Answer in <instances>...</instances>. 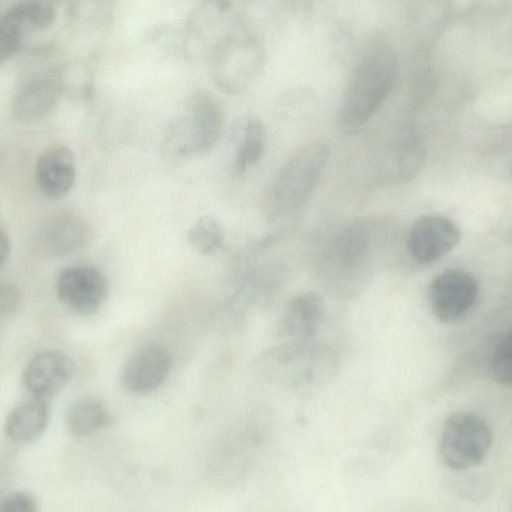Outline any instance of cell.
Returning a JSON list of instances; mask_svg holds the SVG:
<instances>
[{"label": "cell", "mask_w": 512, "mask_h": 512, "mask_svg": "<svg viewBox=\"0 0 512 512\" xmlns=\"http://www.w3.org/2000/svg\"><path fill=\"white\" fill-rule=\"evenodd\" d=\"M223 124L220 101L206 90H194L187 96L181 113L170 123L164 148L178 157L203 154L218 141Z\"/></svg>", "instance_id": "3957f363"}, {"label": "cell", "mask_w": 512, "mask_h": 512, "mask_svg": "<svg viewBox=\"0 0 512 512\" xmlns=\"http://www.w3.org/2000/svg\"><path fill=\"white\" fill-rule=\"evenodd\" d=\"M49 417L47 401L36 397L23 400L7 415L5 435L16 445H30L44 434Z\"/></svg>", "instance_id": "2e32d148"}, {"label": "cell", "mask_w": 512, "mask_h": 512, "mask_svg": "<svg viewBox=\"0 0 512 512\" xmlns=\"http://www.w3.org/2000/svg\"><path fill=\"white\" fill-rule=\"evenodd\" d=\"M10 252V240L7 233L0 227V267L5 263Z\"/></svg>", "instance_id": "f1b7e54d"}, {"label": "cell", "mask_w": 512, "mask_h": 512, "mask_svg": "<svg viewBox=\"0 0 512 512\" xmlns=\"http://www.w3.org/2000/svg\"><path fill=\"white\" fill-rule=\"evenodd\" d=\"M58 98V88L47 80L27 84L15 98L13 112L17 119L32 121L50 112Z\"/></svg>", "instance_id": "d6986e66"}, {"label": "cell", "mask_w": 512, "mask_h": 512, "mask_svg": "<svg viewBox=\"0 0 512 512\" xmlns=\"http://www.w3.org/2000/svg\"><path fill=\"white\" fill-rule=\"evenodd\" d=\"M461 239V230L451 219L438 214L418 218L411 226L406 248L420 264H430L452 251Z\"/></svg>", "instance_id": "9c48e42d"}, {"label": "cell", "mask_w": 512, "mask_h": 512, "mask_svg": "<svg viewBox=\"0 0 512 512\" xmlns=\"http://www.w3.org/2000/svg\"><path fill=\"white\" fill-rule=\"evenodd\" d=\"M491 444L492 432L482 417L469 412H456L444 423L439 453L447 467L463 471L479 465Z\"/></svg>", "instance_id": "8992f818"}, {"label": "cell", "mask_w": 512, "mask_h": 512, "mask_svg": "<svg viewBox=\"0 0 512 512\" xmlns=\"http://www.w3.org/2000/svg\"><path fill=\"white\" fill-rule=\"evenodd\" d=\"M399 69L395 48L383 41L364 49L351 72L341 106V122L349 129L365 124L391 92Z\"/></svg>", "instance_id": "6da1fadb"}, {"label": "cell", "mask_w": 512, "mask_h": 512, "mask_svg": "<svg viewBox=\"0 0 512 512\" xmlns=\"http://www.w3.org/2000/svg\"><path fill=\"white\" fill-rule=\"evenodd\" d=\"M74 364L59 350H43L28 362L23 383L33 397L48 401L57 396L70 381Z\"/></svg>", "instance_id": "8fae6325"}, {"label": "cell", "mask_w": 512, "mask_h": 512, "mask_svg": "<svg viewBox=\"0 0 512 512\" xmlns=\"http://www.w3.org/2000/svg\"><path fill=\"white\" fill-rule=\"evenodd\" d=\"M191 245L203 255H213L225 245V232L221 223L213 216H202L188 229Z\"/></svg>", "instance_id": "7402d4cb"}, {"label": "cell", "mask_w": 512, "mask_h": 512, "mask_svg": "<svg viewBox=\"0 0 512 512\" xmlns=\"http://www.w3.org/2000/svg\"><path fill=\"white\" fill-rule=\"evenodd\" d=\"M288 277L285 266L278 263L264 265L251 278V296L259 303L271 301L284 288Z\"/></svg>", "instance_id": "603a6c76"}, {"label": "cell", "mask_w": 512, "mask_h": 512, "mask_svg": "<svg viewBox=\"0 0 512 512\" xmlns=\"http://www.w3.org/2000/svg\"><path fill=\"white\" fill-rule=\"evenodd\" d=\"M243 25L245 21L232 2H203L187 18L185 49H196L207 57L219 41Z\"/></svg>", "instance_id": "52a82bcc"}, {"label": "cell", "mask_w": 512, "mask_h": 512, "mask_svg": "<svg viewBox=\"0 0 512 512\" xmlns=\"http://www.w3.org/2000/svg\"><path fill=\"white\" fill-rule=\"evenodd\" d=\"M265 46L245 24L219 41L206 57L214 84L225 93L247 89L262 71Z\"/></svg>", "instance_id": "277c9868"}, {"label": "cell", "mask_w": 512, "mask_h": 512, "mask_svg": "<svg viewBox=\"0 0 512 512\" xmlns=\"http://www.w3.org/2000/svg\"><path fill=\"white\" fill-rule=\"evenodd\" d=\"M478 290V282L469 272L459 268L444 270L429 286L431 311L443 323L455 322L474 306Z\"/></svg>", "instance_id": "ba28073f"}, {"label": "cell", "mask_w": 512, "mask_h": 512, "mask_svg": "<svg viewBox=\"0 0 512 512\" xmlns=\"http://www.w3.org/2000/svg\"><path fill=\"white\" fill-rule=\"evenodd\" d=\"M266 149V129L264 123L255 116L246 119L241 127L236 147L233 168L238 174L254 166L261 160Z\"/></svg>", "instance_id": "44dd1931"}, {"label": "cell", "mask_w": 512, "mask_h": 512, "mask_svg": "<svg viewBox=\"0 0 512 512\" xmlns=\"http://www.w3.org/2000/svg\"><path fill=\"white\" fill-rule=\"evenodd\" d=\"M111 422L107 408L97 399L81 398L67 411L66 427L76 438H86L102 430Z\"/></svg>", "instance_id": "ffe728a7"}, {"label": "cell", "mask_w": 512, "mask_h": 512, "mask_svg": "<svg viewBox=\"0 0 512 512\" xmlns=\"http://www.w3.org/2000/svg\"><path fill=\"white\" fill-rule=\"evenodd\" d=\"M35 176L41 192L47 198L65 196L76 180V164L71 149L62 144L47 148L36 162Z\"/></svg>", "instance_id": "9a60e30c"}, {"label": "cell", "mask_w": 512, "mask_h": 512, "mask_svg": "<svg viewBox=\"0 0 512 512\" xmlns=\"http://www.w3.org/2000/svg\"><path fill=\"white\" fill-rule=\"evenodd\" d=\"M325 314L326 305L319 294H297L290 299L283 311L279 335L291 342L313 341L321 328Z\"/></svg>", "instance_id": "5bb4252c"}, {"label": "cell", "mask_w": 512, "mask_h": 512, "mask_svg": "<svg viewBox=\"0 0 512 512\" xmlns=\"http://www.w3.org/2000/svg\"><path fill=\"white\" fill-rule=\"evenodd\" d=\"M0 512H39V505L32 493L15 490L0 495Z\"/></svg>", "instance_id": "4316f807"}, {"label": "cell", "mask_w": 512, "mask_h": 512, "mask_svg": "<svg viewBox=\"0 0 512 512\" xmlns=\"http://www.w3.org/2000/svg\"><path fill=\"white\" fill-rule=\"evenodd\" d=\"M491 373L496 382L508 386L512 382V335L508 331L494 348L491 358Z\"/></svg>", "instance_id": "d4e9b609"}, {"label": "cell", "mask_w": 512, "mask_h": 512, "mask_svg": "<svg viewBox=\"0 0 512 512\" xmlns=\"http://www.w3.org/2000/svg\"><path fill=\"white\" fill-rule=\"evenodd\" d=\"M60 300L73 311L90 315L95 313L106 299L108 288L105 276L88 266H72L64 269L56 280Z\"/></svg>", "instance_id": "30bf717a"}, {"label": "cell", "mask_w": 512, "mask_h": 512, "mask_svg": "<svg viewBox=\"0 0 512 512\" xmlns=\"http://www.w3.org/2000/svg\"><path fill=\"white\" fill-rule=\"evenodd\" d=\"M425 157L424 146L413 133L399 135L388 147L381 166L382 177L388 181H404L420 169Z\"/></svg>", "instance_id": "e0dca14e"}, {"label": "cell", "mask_w": 512, "mask_h": 512, "mask_svg": "<svg viewBox=\"0 0 512 512\" xmlns=\"http://www.w3.org/2000/svg\"><path fill=\"white\" fill-rule=\"evenodd\" d=\"M26 28L15 4L0 15V63L8 60L20 48Z\"/></svg>", "instance_id": "cb8c5ba5"}, {"label": "cell", "mask_w": 512, "mask_h": 512, "mask_svg": "<svg viewBox=\"0 0 512 512\" xmlns=\"http://www.w3.org/2000/svg\"><path fill=\"white\" fill-rule=\"evenodd\" d=\"M280 379L296 388L312 389L328 384L339 370L337 353L315 340L286 341L271 351Z\"/></svg>", "instance_id": "5b68a950"}, {"label": "cell", "mask_w": 512, "mask_h": 512, "mask_svg": "<svg viewBox=\"0 0 512 512\" xmlns=\"http://www.w3.org/2000/svg\"><path fill=\"white\" fill-rule=\"evenodd\" d=\"M27 27L44 29L50 26L56 17V8L48 1H21L15 3Z\"/></svg>", "instance_id": "484cf974"}, {"label": "cell", "mask_w": 512, "mask_h": 512, "mask_svg": "<svg viewBox=\"0 0 512 512\" xmlns=\"http://www.w3.org/2000/svg\"><path fill=\"white\" fill-rule=\"evenodd\" d=\"M329 155V142L316 138L284 161L263 194L262 210L267 219L287 217L306 204L320 182Z\"/></svg>", "instance_id": "7a4b0ae2"}, {"label": "cell", "mask_w": 512, "mask_h": 512, "mask_svg": "<svg viewBox=\"0 0 512 512\" xmlns=\"http://www.w3.org/2000/svg\"><path fill=\"white\" fill-rule=\"evenodd\" d=\"M260 439L258 432L246 429L221 440L210 456L211 477L223 483L241 480L248 471L251 451L259 445Z\"/></svg>", "instance_id": "4fadbf2b"}, {"label": "cell", "mask_w": 512, "mask_h": 512, "mask_svg": "<svg viewBox=\"0 0 512 512\" xmlns=\"http://www.w3.org/2000/svg\"><path fill=\"white\" fill-rule=\"evenodd\" d=\"M171 368L170 356L166 350L149 345L135 351L124 363L120 380L131 393L145 395L159 388Z\"/></svg>", "instance_id": "7c38bea8"}, {"label": "cell", "mask_w": 512, "mask_h": 512, "mask_svg": "<svg viewBox=\"0 0 512 512\" xmlns=\"http://www.w3.org/2000/svg\"><path fill=\"white\" fill-rule=\"evenodd\" d=\"M22 294L20 289L10 283H0V317L13 314L20 306Z\"/></svg>", "instance_id": "83f0119b"}, {"label": "cell", "mask_w": 512, "mask_h": 512, "mask_svg": "<svg viewBox=\"0 0 512 512\" xmlns=\"http://www.w3.org/2000/svg\"><path fill=\"white\" fill-rule=\"evenodd\" d=\"M90 233V227L82 217L62 214L44 226L42 242L49 253L64 255L83 246L88 241Z\"/></svg>", "instance_id": "ac0fdd59"}]
</instances>
